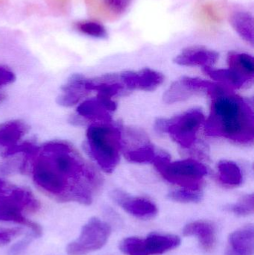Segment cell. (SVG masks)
Wrapping results in <instances>:
<instances>
[{
  "label": "cell",
  "instance_id": "1",
  "mask_svg": "<svg viewBox=\"0 0 254 255\" xmlns=\"http://www.w3.org/2000/svg\"><path fill=\"white\" fill-rule=\"evenodd\" d=\"M30 155L34 157L33 179L39 188L63 202L92 203L102 181L71 145L49 142Z\"/></svg>",
  "mask_w": 254,
  "mask_h": 255
},
{
  "label": "cell",
  "instance_id": "2",
  "mask_svg": "<svg viewBox=\"0 0 254 255\" xmlns=\"http://www.w3.org/2000/svg\"><path fill=\"white\" fill-rule=\"evenodd\" d=\"M207 94L212 99L205 133L222 136L236 143L252 145L254 140V114L252 103L237 95L223 84H216Z\"/></svg>",
  "mask_w": 254,
  "mask_h": 255
},
{
  "label": "cell",
  "instance_id": "3",
  "mask_svg": "<svg viewBox=\"0 0 254 255\" xmlns=\"http://www.w3.org/2000/svg\"><path fill=\"white\" fill-rule=\"evenodd\" d=\"M86 146L91 157L104 172L112 173L120 160L122 133L110 123L97 122L88 128Z\"/></svg>",
  "mask_w": 254,
  "mask_h": 255
},
{
  "label": "cell",
  "instance_id": "4",
  "mask_svg": "<svg viewBox=\"0 0 254 255\" xmlns=\"http://www.w3.org/2000/svg\"><path fill=\"white\" fill-rule=\"evenodd\" d=\"M164 179L183 189L200 191L207 169L201 162L192 158L170 161L168 153H158L153 161Z\"/></svg>",
  "mask_w": 254,
  "mask_h": 255
},
{
  "label": "cell",
  "instance_id": "5",
  "mask_svg": "<svg viewBox=\"0 0 254 255\" xmlns=\"http://www.w3.org/2000/svg\"><path fill=\"white\" fill-rule=\"evenodd\" d=\"M40 208V202L31 192L10 186L0 195V221L26 226L32 231L33 236L37 238L41 235V228L37 223L28 220L23 212H37Z\"/></svg>",
  "mask_w": 254,
  "mask_h": 255
},
{
  "label": "cell",
  "instance_id": "6",
  "mask_svg": "<svg viewBox=\"0 0 254 255\" xmlns=\"http://www.w3.org/2000/svg\"><path fill=\"white\" fill-rule=\"evenodd\" d=\"M205 117L201 109H190L171 119L160 118L155 121V130L158 133H168L173 140L184 148L195 143L197 133Z\"/></svg>",
  "mask_w": 254,
  "mask_h": 255
},
{
  "label": "cell",
  "instance_id": "7",
  "mask_svg": "<svg viewBox=\"0 0 254 255\" xmlns=\"http://www.w3.org/2000/svg\"><path fill=\"white\" fill-rule=\"evenodd\" d=\"M110 235V225L92 217L83 226L79 238L67 246V254L85 255L101 250L107 244Z\"/></svg>",
  "mask_w": 254,
  "mask_h": 255
},
{
  "label": "cell",
  "instance_id": "8",
  "mask_svg": "<svg viewBox=\"0 0 254 255\" xmlns=\"http://www.w3.org/2000/svg\"><path fill=\"white\" fill-rule=\"evenodd\" d=\"M180 238L176 235L152 234L147 238H128L119 244L125 255H162L180 246Z\"/></svg>",
  "mask_w": 254,
  "mask_h": 255
},
{
  "label": "cell",
  "instance_id": "9",
  "mask_svg": "<svg viewBox=\"0 0 254 255\" xmlns=\"http://www.w3.org/2000/svg\"><path fill=\"white\" fill-rule=\"evenodd\" d=\"M214 85V82L184 76L172 83L164 94V100L167 104L184 101L198 93L208 92Z\"/></svg>",
  "mask_w": 254,
  "mask_h": 255
},
{
  "label": "cell",
  "instance_id": "10",
  "mask_svg": "<svg viewBox=\"0 0 254 255\" xmlns=\"http://www.w3.org/2000/svg\"><path fill=\"white\" fill-rule=\"evenodd\" d=\"M111 198L124 211L136 218L151 220L158 214L157 205L146 198L131 196L120 190H113Z\"/></svg>",
  "mask_w": 254,
  "mask_h": 255
},
{
  "label": "cell",
  "instance_id": "11",
  "mask_svg": "<svg viewBox=\"0 0 254 255\" xmlns=\"http://www.w3.org/2000/svg\"><path fill=\"white\" fill-rule=\"evenodd\" d=\"M119 77L125 88L129 90L154 91L164 82L162 73L150 68L137 72L125 71L119 75Z\"/></svg>",
  "mask_w": 254,
  "mask_h": 255
},
{
  "label": "cell",
  "instance_id": "12",
  "mask_svg": "<svg viewBox=\"0 0 254 255\" xmlns=\"http://www.w3.org/2000/svg\"><path fill=\"white\" fill-rule=\"evenodd\" d=\"M219 58V54L215 51L203 46H190L174 58V62L186 67H212Z\"/></svg>",
  "mask_w": 254,
  "mask_h": 255
},
{
  "label": "cell",
  "instance_id": "13",
  "mask_svg": "<svg viewBox=\"0 0 254 255\" xmlns=\"http://www.w3.org/2000/svg\"><path fill=\"white\" fill-rule=\"evenodd\" d=\"M254 253L253 225L245 226L230 235L226 255H254Z\"/></svg>",
  "mask_w": 254,
  "mask_h": 255
},
{
  "label": "cell",
  "instance_id": "14",
  "mask_svg": "<svg viewBox=\"0 0 254 255\" xmlns=\"http://www.w3.org/2000/svg\"><path fill=\"white\" fill-rule=\"evenodd\" d=\"M183 234L185 237L196 238L205 252L213 251L216 247V228L210 222L198 220L189 223L183 229Z\"/></svg>",
  "mask_w": 254,
  "mask_h": 255
},
{
  "label": "cell",
  "instance_id": "15",
  "mask_svg": "<svg viewBox=\"0 0 254 255\" xmlns=\"http://www.w3.org/2000/svg\"><path fill=\"white\" fill-rule=\"evenodd\" d=\"M85 79L86 78L80 75L72 76L71 79L63 88L62 95L58 98L60 104L64 106H74L86 97L89 91L85 88Z\"/></svg>",
  "mask_w": 254,
  "mask_h": 255
},
{
  "label": "cell",
  "instance_id": "16",
  "mask_svg": "<svg viewBox=\"0 0 254 255\" xmlns=\"http://www.w3.org/2000/svg\"><path fill=\"white\" fill-rule=\"evenodd\" d=\"M203 71L210 79L222 82L231 88L240 89L252 83L231 69H214L212 67H204Z\"/></svg>",
  "mask_w": 254,
  "mask_h": 255
},
{
  "label": "cell",
  "instance_id": "17",
  "mask_svg": "<svg viewBox=\"0 0 254 255\" xmlns=\"http://www.w3.org/2000/svg\"><path fill=\"white\" fill-rule=\"evenodd\" d=\"M228 67L247 80L253 82L254 59L252 55L246 53L230 52L228 55Z\"/></svg>",
  "mask_w": 254,
  "mask_h": 255
},
{
  "label": "cell",
  "instance_id": "18",
  "mask_svg": "<svg viewBox=\"0 0 254 255\" xmlns=\"http://www.w3.org/2000/svg\"><path fill=\"white\" fill-rule=\"evenodd\" d=\"M78 113L81 117L95 122L110 123V112L103 106L98 99H92L84 102L78 107Z\"/></svg>",
  "mask_w": 254,
  "mask_h": 255
},
{
  "label": "cell",
  "instance_id": "19",
  "mask_svg": "<svg viewBox=\"0 0 254 255\" xmlns=\"http://www.w3.org/2000/svg\"><path fill=\"white\" fill-rule=\"evenodd\" d=\"M219 180L224 186L237 187L243 183V172L237 163L231 160H223L217 165Z\"/></svg>",
  "mask_w": 254,
  "mask_h": 255
},
{
  "label": "cell",
  "instance_id": "20",
  "mask_svg": "<svg viewBox=\"0 0 254 255\" xmlns=\"http://www.w3.org/2000/svg\"><path fill=\"white\" fill-rule=\"evenodd\" d=\"M231 24L243 40L254 46V18L251 13L246 11L236 12L231 16Z\"/></svg>",
  "mask_w": 254,
  "mask_h": 255
},
{
  "label": "cell",
  "instance_id": "21",
  "mask_svg": "<svg viewBox=\"0 0 254 255\" xmlns=\"http://www.w3.org/2000/svg\"><path fill=\"white\" fill-rule=\"evenodd\" d=\"M25 127L22 123L13 121L0 127V145L13 146L25 134Z\"/></svg>",
  "mask_w": 254,
  "mask_h": 255
},
{
  "label": "cell",
  "instance_id": "22",
  "mask_svg": "<svg viewBox=\"0 0 254 255\" xmlns=\"http://www.w3.org/2000/svg\"><path fill=\"white\" fill-rule=\"evenodd\" d=\"M157 154L154 145L147 142L135 149L126 151L124 155L131 163H153Z\"/></svg>",
  "mask_w": 254,
  "mask_h": 255
},
{
  "label": "cell",
  "instance_id": "23",
  "mask_svg": "<svg viewBox=\"0 0 254 255\" xmlns=\"http://www.w3.org/2000/svg\"><path fill=\"white\" fill-rule=\"evenodd\" d=\"M226 209L240 217L252 215L254 212V196L252 194L245 195L240 198L237 203L228 205Z\"/></svg>",
  "mask_w": 254,
  "mask_h": 255
},
{
  "label": "cell",
  "instance_id": "24",
  "mask_svg": "<svg viewBox=\"0 0 254 255\" xmlns=\"http://www.w3.org/2000/svg\"><path fill=\"white\" fill-rule=\"evenodd\" d=\"M76 28L82 34L91 37L104 38L107 36V31L104 25L95 21H81L76 24Z\"/></svg>",
  "mask_w": 254,
  "mask_h": 255
},
{
  "label": "cell",
  "instance_id": "25",
  "mask_svg": "<svg viewBox=\"0 0 254 255\" xmlns=\"http://www.w3.org/2000/svg\"><path fill=\"white\" fill-rule=\"evenodd\" d=\"M168 197L180 203H198L202 200L203 196L201 191L182 188L170 192Z\"/></svg>",
  "mask_w": 254,
  "mask_h": 255
},
{
  "label": "cell",
  "instance_id": "26",
  "mask_svg": "<svg viewBox=\"0 0 254 255\" xmlns=\"http://www.w3.org/2000/svg\"><path fill=\"white\" fill-rule=\"evenodd\" d=\"M104 5L110 11L116 14H122L126 11L131 4V0H103Z\"/></svg>",
  "mask_w": 254,
  "mask_h": 255
},
{
  "label": "cell",
  "instance_id": "27",
  "mask_svg": "<svg viewBox=\"0 0 254 255\" xmlns=\"http://www.w3.org/2000/svg\"><path fill=\"white\" fill-rule=\"evenodd\" d=\"M21 232L19 229H0V246L10 243L14 237L21 234Z\"/></svg>",
  "mask_w": 254,
  "mask_h": 255
},
{
  "label": "cell",
  "instance_id": "28",
  "mask_svg": "<svg viewBox=\"0 0 254 255\" xmlns=\"http://www.w3.org/2000/svg\"><path fill=\"white\" fill-rule=\"evenodd\" d=\"M31 242V237L21 240L19 242L12 246L11 248L9 250V255H22L25 250L28 248Z\"/></svg>",
  "mask_w": 254,
  "mask_h": 255
},
{
  "label": "cell",
  "instance_id": "29",
  "mask_svg": "<svg viewBox=\"0 0 254 255\" xmlns=\"http://www.w3.org/2000/svg\"><path fill=\"white\" fill-rule=\"evenodd\" d=\"M14 80V75L5 67H0V87L7 85Z\"/></svg>",
  "mask_w": 254,
  "mask_h": 255
}]
</instances>
